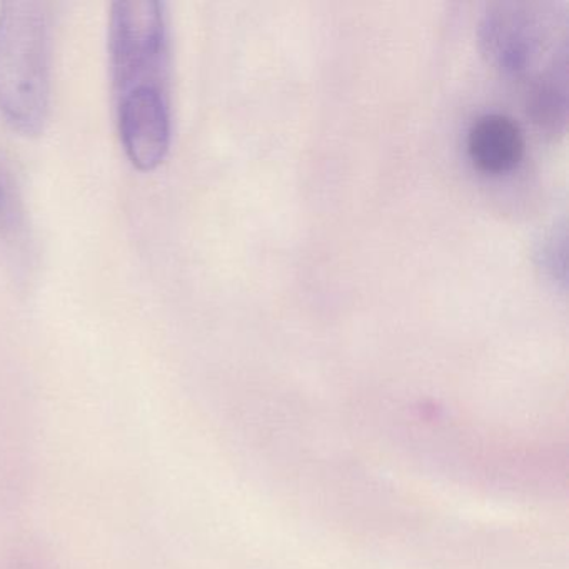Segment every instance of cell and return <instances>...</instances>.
<instances>
[{
    "label": "cell",
    "mask_w": 569,
    "mask_h": 569,
    "mask_svg": "<svg viewBox=\"0 0 569 569\" xmlns=\"http://www.w3.org/2000/svg\"><path fill=\"white\" fill-rule=\"evenodd\" d=\"M51 106V18L42 2L0 6V114L14 131H44Z\"/></svg>",
    "instance_id": "6da1fadb"
},
{
    "label": "cell",
    "mask_w": 569,
    "mask_h": 569,
    "mask_svg": "<svg viewBox=\"0 0 569 569\" xmlns=\"http://www.w3.org/2000/svg\"><path fill=\"white\" fill-rule=\"evenodd\" d=\"M109 61L116 99L141 88L168 89V26L161 2L121 0L112 4Z\"/></svg>",
    "instance_id": "7a4b0ae2"
},
{
    "label": "cell",
    "mask_w": 569,
    "mask_h": 569,
    "mask_svg": "<svg viewBox=\"0 0 569 569\" xmlns=\"http://www.w3.org/2000/svg\"><path fill=\"white\" fill-rule=\"evenodd\" d=\"M118 124L131 164L142 172L154 171L171 144L168 89L141 88L118 98Z\"/></svg>",
    "instance_id": "3957f363"
},
{
    "label": "cell",
    "mask_w": 569,
    "mask_h": 569,
    "mask_svg": "<svg viewBox=\"0 0 569 569\" xmlns=\"http://www.w3.org/2000/svg\"><path fill=\"white\" fill-rule=\"evenodd\" d=\"M468 154L486 174L511 172L525 156L521 128L505 114L481 116L469 129Z\"/></svg>",
    "instance_id": "277c9868"
}]
</instances>
